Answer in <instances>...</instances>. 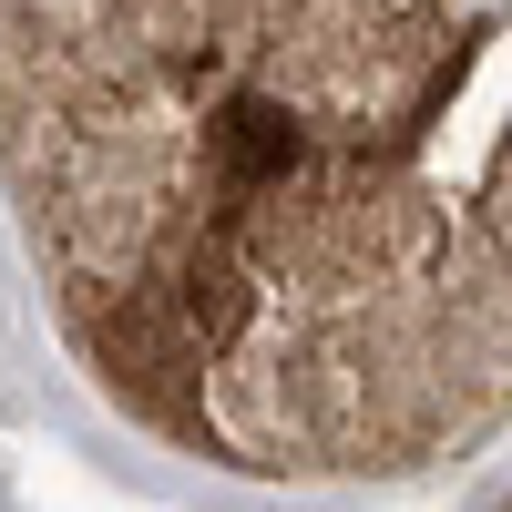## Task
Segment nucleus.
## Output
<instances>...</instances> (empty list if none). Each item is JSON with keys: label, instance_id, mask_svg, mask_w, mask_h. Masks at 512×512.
I'll use <instances>...</instances> for the list:
<instances>
[{"label": "nucleus", "instance_id": "nucleus-1", "mask_svg": "<svg viewBox=\"0 0 512 512\" xmlns=\"http://www.w3.org/2000/svg\"><path fill=\"white\" fill-rule=\"evenodd\" d=\"M0 205L82 390L216 482L512 431V0H0Z\"/></svg>", "mask_w": 512, "mask_h": 512}, {"label": "nucleus", "instance_id": "nucleus-2", "mask_svg": "<svg viewBox=\"0 0 512 512\" xmlns=\"http://www.w3.org/2000/svg\"><path fill=\"white\" fill-rule=\"evenodd\" d=\"M482 512H512V482H502V492H492V502H482Z\"/></svg>", "mask_w": 512, "mask_h": 512}]
</instances>
